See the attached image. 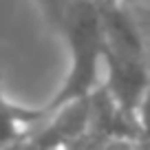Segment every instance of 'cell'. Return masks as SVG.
<instances>
[{"label":"cell","instance_id":"obj_5","mask_svg":"<svg viewBox=\"0 0 150 150\" xmlns=\"http://www.w3.org/2000/svg\"><path fill=\"white\" fill-rule=\"evenodd\" d=\"M137 124V144L139 146H150V88L146 91L139 108L135 115Z\"/></svg>","mask_w":150,"mask_h":150},{"label":"cell","instance_id":"obj_4","mask_svg":"<svg viewBox=\"0 0 150 150\" xmlns=\"http://www.w3.org/2000/svg\"><path fill=\"white\" fill-rule=\"evenodd\" d=\"M71 148H75V150H139V144L135 139H126V137H93V135H86L84 139H80Z\"/></svg>","mask_w":150,"mask_h":150},{"label":"cell","instance_id":"obj_1","mask_svg":"<svg viewBox=\"0 0 150 150\" xmlns=\"http://www.w3.org/2000/svg\"><path fill=\"white\" fill-rule=\"evenodd\" d=\"M60 33L66 40L71 60L62 86L42 106L47 117L69 104L88 99L99 88L106 60V40L97 0H71L60 24Z\"/></svg>","mask_w":150,"mask_h":150},{"label":"cell","instance_id":"obj_7","mask_svg":"<svg viewBox=\"0 0 150 150\" xmlns=\"http://www.w3.org/2000/svg\"><path fill=\"white\" fill-rule=\"evenodd\" d=\"M135 13H137V20H139L141 33H144V40H146V47H148V53H150V7H139Z\"/></svg>","mask_w":150,"mask_h":150},{"label":"cell","instance_id":"obj_8","mask_svg":"<svg viewBox=\"0 0 150 150\" xmlns=\"http://www.w3.org/2000/svg\"><path fill=\"white\" fill-rule=\"evenodd\" d=\"M139 150H150V146H139Z\"/></svg>","mask_w":150,"mask_h":150},{"label":"cell","instance_id":"obj_3","mask_svg":"<svg viewBox=\"0 0 150 150\" xmlns=\"http://www.w3.org/2000/svg\"><path fill=\"white\" fill-rule=\"evenodd\" d=\"M97 5L106 51L126 57L148 60V47H146L135 9L128 7L126 0H97Z\"/></svg>","mask_w":150,"mask_h":150},{"label":"cell","instance_id":"obj_6","mask_svg":"<svg viewBox=\"0 0 150 150\" xmlns=\"http://www.w3.org/2000/svg\"><path fill=\"white\" fill-rule=\"evenodd\" d=\"M33 2L38 5V9L42 11L44 18L49 20V24L60 31V24L64 20V13L69 9L71 0H33Z\"/></svg>","mask_w":150,"mask_h":150},{"label":"cell","instance_id":"obj_2","mask_svg":"<svg viewBox=\"0 0 150 150\" xmlns=\"http://www.w3.org/2000/svg\"><path fill=\"white\" fill-rule=\"evenodd\" d=\"M102 88L115 102V106L128 119L135 122L137 108H139L146 91L150 88V60L126 57L106 51Z\"/></svg>","mask_w":150,"mask_h":150},{"label":"cell","instance_id":"obj_9","mask_svg":"<svg viewBox=\"0 0 150 150\" xmlns=\"http://www.w3.org/2000/svg\"><path fill=\"white\" fill-rule=\"evenodd\" d=\"M126 2H128V0H126Z\"/></svg>","mask_w":150,"mask_h":150}]
</instances>
